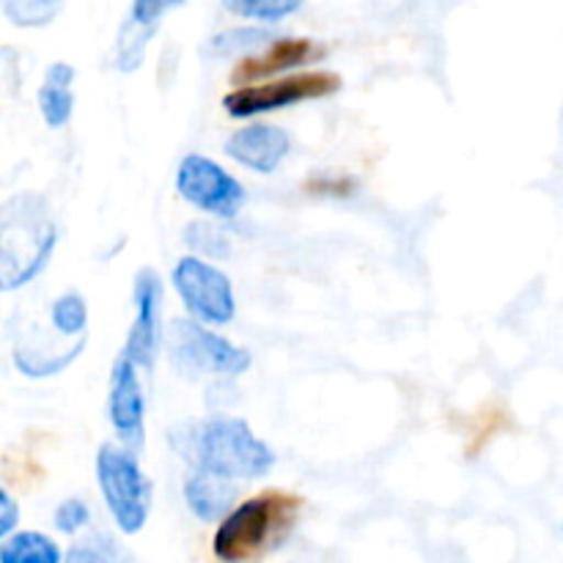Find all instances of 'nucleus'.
I'll return each instance as SVG.
<instances>
[{
  "label": "nucleus",
  "instance_id": "1",
  "mask_svg": "<svg viewBox=\"0 0 563 563\" xmlns=\"http://www.w3.org/2000/svg\"><path fill=\"white\" fill-rule=\"evenodd\" d=\"M170 443L192 467L231 482H256L275 467V451L256 438L251 423L234 416L181 423L170 432Z\"/></svg>",
  "mask_w": 563,
  "mask_h": 563
},
{
  "label": "nucleus",
  "instance_id": "2",
  "mask_svg": "<svg viewBox=\"0 0 563 563\" xmlns=\"http://www.w3.org/2000/svg\"><path fill=\"white\" fill-rule=\"evenodd\" d=\"M58 225L42 192H16L0 209V289L16 291L47 269Z\"/></svg>",
  "mask_w": 563,
  "mask_h": 563
},
{
  "label": "nucleus",
  "instance_id": "3",
  "mask_svg": "<svg viewBox=\"0 0 563 563\" xmlns=\"http://www.w3.org/2000/svg\"><path fill=\"white\" fill-rule=\"evenodd\" d=\"M300 498L284 493H264L256 498L242 500L220 520L212 537L214 559L223 563H242L269 544L295 522Z\"/></svg>",
  "mask_w": 563,
  "mask_h": 563
},
{
  "label": "nucleus",
  "instance_id": "4",
  "mask_svg": "<svg viewBox=\"0 0 563 563\" xmlns=\"http://www.w3.org/2000/svg\"><path fill=\"white\" fill-rule=\"evenodd\" d=\"M97 484L115 528L135 537L152 515L154 484L137 462V451L126 445L102 443L97 451Z\"/></svg>",
  "mask_w": 563,
  "mask_h": 563
},
{
  "label": "nucleus",
  "instance_id": "5",
  "mask_svg": "<svg viewBox=\"0 0 563 563\" xmlns=\"http://www.w3.org/2000/svg\"><path fill=\"white\" fill-rule=\"evenodd\" d=\"M165 346L185 377L231 379L251 372L253 355L245 346L231 344L225 335L214 333L198 319H174L165 330Z\"/></svg>",
  "mask_w": 563,
  "mask_h": 563
},
{
  "label": "nucleus",
  "instance_id": "6",
  "mask_svg": "<svg viewBox=\"0 0 563 563\" xmlns=\"http://www.w3.org/2000/svg\"><path fill=\"white\" fill-rule=\"evenodd\" d=\"M339 88L341 75L335 71H302V75H286L278 80L253 82V86H236L223 97V108L234 119H253V115L311 102V99H324Z\"/></svg>",
  "mask_w": 563,
  "mask_h": 563
},
{
  "label": "nucleus",
  "instance_id": "7",
  "mask_svg": "<svg viewBox=\"0 0 563 563\" xmlns=\"http://www.w3.org/2000/svg\"><path fill=\"white\" fill-rule=\"evenodd\" d=\"M170 284H174L181 306L187 308L192 319L203 324H214V328L234 322L236 297L231 278L203 256H196V253L181 256L174 264Z\"/></svg>",
  "mask_w": 563,
  "mask_h": 563
},
{
  "label": "nucleus",
  "instance_id": "8",
  "mask_svg": "<svg viewBox=\"0 0 563 563\" xmlns=\"http://www.w3.org/2000/svg\"><path fill=\"white\" fill-rule=\"evenodd\" d=\"M176 192L181 201L218 220H234L245 207V187L236 176L207 154H187L176 168Z\"/></svg>",
  "mask_w": 563,
  "mask_h": 563
},
{
  "label": "nucleus",
  "instance_id": "9",
  "mask_svg": "<svg viewBox=\"0 0 563 563\" xmlns=\"http://www.w3.org/2000/svg\"><path fill=\"white\" fill-rule=\"evenodd\" d=\"M163 278L157 275V269L143 267L135 275V284H132V306H135V319H132V328L126 333L124 352L132 361L141 366V372H152L154 363H157L159 344L165 339L163 328Z\"/></svg>",
  "mask_w": 563,
  "mask_h": 563
},
{
  "label": "nucleus",
  "instance_id": "10",
  "mask_svg": "<svg viewBox=\"0 0 563 563\" xmlns=\"http://www.w3.org/2000/svg\"><path fill=\"white\" fill-rule=\"evenodd\" d=\"M141 366L126 352L115 357L108 385V418L121 445L141 451L146 443V399L141 388Z\"/></svg>",
  "mask_w": 563,
  "mask_h": 563
},
{
  "label": "nucleus",
  "instance_id": "11",
  "mask_svg": "<svg viewBox=\"0 0 563 563\" xmlns=\"http://www.w3.org/2000/svg\"><path fill=\"white\" fill-rule=\"evenodd\" d=\"M223 152L225 157H231L236 165L253 170V174H275L289 157L291 137L278 124L253 121V124L231 132Z\"/></svg>",
  "mask_w": 563,
  "mask_h": 563
},
{
  "label": "nucleus",
  "instance_id": "12",
  "mask_svg": "<svg viewBox=\"0 0 563 563\" xmlns=\"http://www.w3.org/2000/svg\"><path fill=\"white\" fill-rule=\"evenodd\" d=\"M319 58H324V47L313 42V38H273L264 49L245 55L234 66V71H231V80L236 86H242V82H258L262 77L286 75V71L300 69V66L313 64Z\"/></svg>",
  "mask_w": 563,
  "mask_h": 563
},
{
  "label": "nucleus",
  "instance_id": "13",
  "mask_svg": "<svg viewBox=\"0 0 563 563\" xmlns=\"http://www.w3.org/2000/svg\"><path fill=\"white\" fill-rule=\"evenodd\" d=\"M181 3H187V0H132L130 16L121 27L119 44H115V69H141L143 58H146V47L154 33H157L159 20Z\"/></svg>",
  "mask_w": 563,
  "mask_h": 563
},
{
  "label": "nucleus",
  "instance_id": "14",
  "mask_svg": "<svg viewBox=\"0 0 563 563\" xmlns=\"http://www.w3.org/2000/svg\"><path fill=\"white\" fill-rule=\"evenodd\" d=\"M236 500V482L218 476V473L192 467L185 478V504L201 522H220Z\"/></svg>",
  "mask_w": 563,
  "mask_h": 563
},
{
  "label": "nucleus",
  "instance_id": "15",
  "mask_svg": "<svg viewBox=\"0 0 563 563\" xmlns=\"http://www.w3.org/2000/svg\"><path fill=\"white\" fill-rule=\"evenodd\" d=\"M75 66L55 60L44 71V80L36 91L38 115L49 130H64L75 115Z\"/></svg>",
  "mask_w": 563,
  "mask_h": 563
},
{
  "label": "nucleus",
  "instance_id": "16",
  "mask_svg": "<svg viewBox=\"0 0 563 563\" xmlns=\"http://www.w3.org/2000/svg\"><path fill=\"white\" fill-rule=\"evenodd\" d=\"M88 339L77 341V344L64 346V350H47L42 352L38 346H16L14 350V366L16 372L25 374L31 379H47L69 368L77 357L86 350Z\"/></svg>",
  "mask_w": 563,
  "mask_h": 563
},
{
  "label": "nucleus",
  "instance_id": "17",
  "mask_svg": "<svg viewBox=\"0 0 563 563\" xmlns=\"http://www.w3.org/2000/svg\"><path fill=\"white\" fill-rule=\"evenodd\" d=\"M0 563H64V550L38 531H16L0 544Z\"/></svg>",
  "mask_w": 563,
  "mask_h": 563
},
{
  "label": "nucleus",
  "instance_id": "18",
  "mask_svg": "<svg viewBox=\"0 0 563 563\" xmlns=\"http://www.w3.org/2000/svg\"><path fill=\"white\" fill-rule=\"evenodd\" d=\"M269 42H273V33L264 27H231L209 38L207 49L220 58H245L267 47Z\"/></svg>",
  "mask_w": 563,
  "mask_h": 563
},
{
  "label": "nucleus",
  "instance_id": "19",
  "mask_svg": "<svg viewBox=\"0 0 563 563\" xmlns=\"http://www.w3.org/2000/svg\"><path fill=\"white\" fill-rule=\"evenodd\" d=\"M49 322L53 330L64 339H86L88 330V306L77 291H66V295L55 297L49 306Z\"/></svg>",
  "mask_w": 563,
  "mask_h": 563
},
{
  "label": "nucleus",
  "instance_id": "20",
  "mask_svg": "<svg viewBox=\"0 0 563 563\" xmlns=\"http://www.w3.org/2000/svg\"><path fill=\"white\" fill-rule=\"evenodd\" d=\"M66 0H3V14L16 27H44L64 11Z\"/></svg>",
  "mask_w": 563,
  "mask_h": 563
},
{
  "label": "nucleus",
  "instance_id": "21",
  "mask_svg": "<svg viewBox=\"0 0 563 563\" xmlns=\"http://www.w3.org/2000/svg\"><path fill=\"white\" fill-rule=\"evenodd\" d=\"M306 0H223L225 11L253 22H280L302 9Z\"/></svg>",
  "mask_w": 563,
  "mask_h": 563
},
{
  "label": "nucleus",
  "instance_id": "22",
  "mask_svg": "<svg viewBox=\"0 0 563 563\" xmlns=\"http://www.w3.org/2000/svg\"><path fill=\"white\" fill-rule=\"evenodd\" d=\"M64 563H130V555L115 539L97 533L66 550Z\"/></svg>",
  "mask_w": 563,
  "mask_h": 563
},
{
  "label": "nucleus",
  "instance_id": "23",
  "mask_svg": "<svg viewBox=\"0 0 563 563\" xmlns=\"http://www.w3.org/2000/svg\"><path fill=\"white\" fill-rule=\"evenodd\" d=\"M185 242L196 251V256L203 258H229L231 256V242L229 234L218 229L212 223H203V220H196V223L187 225Z\"/></svg>",
  "mask_w": 563,
  "mask_h": 563
},
{
  "label": "nucleus",
  "instance_id": "24",
  "mask_svg": "<svg viewBox=\"0 0 563 563\" xmlns=\"http://www.w3.org/2000/svg\"><path fill=\"white\" fill-rule=\"evenodd\" d=\"M88 522H91V509H88L86 500H80V498L60 500L58 509H55V515H53L55 531L66 533V537H75V533H80Z\"/></svg>",
  "mask_w": 563,
  "mask_h": 563
},
{
  "label": "nucleus",
  "instance_id": "25",
  "mask_svg": "<svg viewBox=\"0 0 563 563\" xmlns=\"http://www.w3.org/2000/svg\"><path fill=\"white\" fill-rule=\"evenodd\" d=\"M20 522V504L11 498L9 489H0V537H11Z\"/></svg>",
  "mask_w": 563,
  "mask_h": 563
}]
</instances>
